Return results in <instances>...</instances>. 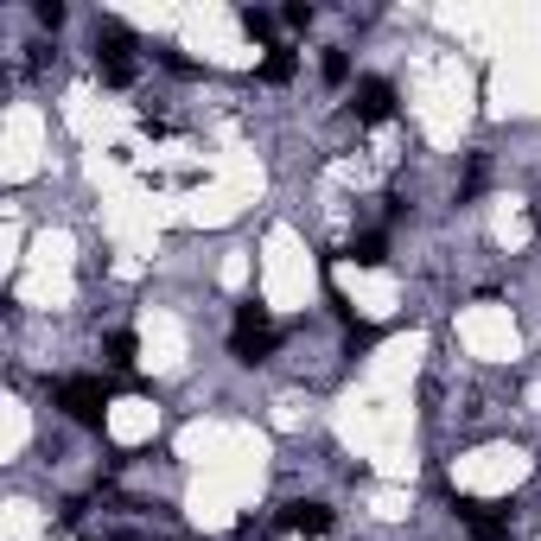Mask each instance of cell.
<instances>
[{"label":"cell","mask_w":541,"mask_h":541,"mask_svg":"<svg viewBox=\"0 0 541 541\" xmlns=\"http://www.w3.org/2000/svg\"><path fill=\"white\" fill-rule=\"evenodd\" d=\"M274 344H281V331H274L268 306H261V300H242V306H236V325H230V357L255 370V363L274 357Z\"/></svg>","instance_id":"6da1fadb"},{"label":"cell","mask_w":541,"mask_h":541,"mask_svg":"<svg viewBox=\"0 0 541 541\" xmlns=\"http://www.w3.org/2000/svg\"><path fill=\"white\" fill-rule=\"evenodd\" d=\"M96 71L109 90H128L134 83V32L121 26V20H102L96 26Z\"/></svg>","instance_id":"7a4b0ae2"},{"label":"cell","mask_w":541,"mask_h":541,"mask_svg":"<svg viewBox=\"0 0 541 541\" xmlns=\"http://www.w3.org/2000/svg\"><path fill=\"white\" fill-rule=\"evenodd\" d=\"M51 401H58L77 427H102V421H109V389H102L96 376H64L58 389H51Z\"/></svg>","instance_id":"3957f363"},{"label":"cell","mask_w":541,"mask_h":541,"mask_svg":"<svg viewBox=\"0 0 541 541\" xmlns=\"http://www.w3.org/2000/svg\"><path fill=\"white\" fill-rule=\"evenodd\" d=\"M452 516L471 529V541H510V510H503V503H484V497L452 491Z\"/></svg>","instance_id":"277c9868"},{"label":"cell","mask_w":541,"mask_h":541,"mask_svg":"<svg viewBox=\"0 0 541 541\" xmlns=\"http://www.w3.org/2000/svg\"><path fill=\"white\" fill-rule=\"evenodd\" d=\"M351 115L357 121H389L395 115V83L389 77H363L351 90Z\"/></svg>","instance_id":"5b68a950"},{"label":"cell","mask_w":541,"mask_h":541,"mask_svg":"<svg viewBox=\"0 0 541 541\" xmlns=\"http://www.w3.org/2000/svg\"><path fill=\"white\" fill-rule=\"evenodd\" d=\"M331 516L325 503H287V516H281V529H300V535H331Z\"/></svg>","instance_id":"8992f818"},{"label":"cell","mask_w":541,"mask_h":541,"mask_svg":"<svg viewBox=\"0 0 541 541\" xmlns=\"http://www.w3.org/2000/svg\"><path fill=\"white\" fill-rule=\"evenodd\" d=\"M134 357H141V338H134V331H109V338H102V363H109V370H134Z\"/></svg>","instance_id":"52a82bcc"},{"label":"cell","mask_w":541,"mask_h":541,"mask_svg":"<svg viewBox=\"0 0 541 541\" xmlns=\"http://www.w3.org/2000/svg\"><path fill=\"white\" fill-rule=\"evenodd\" d=\"M351 261H357V268H382V261H389V236H382V230H363V236L351 242Z\"/></svg>","instance_id":"ba28073f"},{"label":"cell","mask_w":541,"mask_h":541,"mask_svg":"<svg viewBox=\"0 0 541 541\" xmlns=\"http://www.w3.org/2000/svg\"><path fill=\"white\" fill-rule=\"evenodd\" d=\"M293 71H300V58H293L287 45H274L268 58H261V83H293Z\"/></svg>","instance_id":"9c48e42d"},{"label":"cell","mask_w":541,"mask_h":541,"mask_svg":"<svg viewBox=\"0 0 541 541\" xmlns=\"http://www.w3.org/2000/svg\"><path fill=\"white\" fill-rule=\"evenodd\" d=\"M319 77L331 83V90H344V83H351V58H344V45H331L325 58H319Z\"/></svg>","instance_id":"30bf717a"},{"label":"cell","mask_w":541,"mask_h":541,"mask_svg":"<svg viewBox=\"0 0 541 541\" xmlns=\"http://www.w3.org/2000/svg\"><path fill=\"white\" fill-rule=\"evenodd\" d=\"M376 344H382V331L376 325H344V351H351V357H363V351H376Z\"/></svg>","instance_id":"8fae6325"},{"label":"cell","mask_w":541,"mask_h":541,"mask_svg":"<svg viewBox=\"0 0 541 541\" xmlns=\"http://www.w3.org/2000/svg\"><path fill=\"white\" fill-rule=\"evenodd\" d=\"M236 20H242V32H249V39H268V32H274V13H268V7H242Z\"/></svg>","instance_id":"7c38bea8"},{"label":"cell","mask_w":541,"mask_h":541,"mask_svg":"<svg viewBox=\"0 0 541 541\" xmlns=\"http://www.w3.org/2000/svg\"><path fill=\"white\" fill-rule=\"evenodd\" d=\"M32 20H39L45 32H58L64 20H71V7H64V0H39V7H32Z\"/></svg>","instance_id":"4fadbf2b"},{"label":"cell","mask_w":541,"mask_h":541,"mask_svg":"<svg viewBox=\"0 0 541 541\" xmlns=\"http://www.w3.org/2000/svg\"><path fill=\"white\" fill-rule=\"evenodd\" d=\"M281 20H287L293 32H306L312 20H319V7H306V0H293V7H281Z\"/></svg>","instance_id":"5bb4252c"},{"label":"cell","mask_w":541,"mask_h":541,"mask_svg":"<svg viewBox=\"0 0 541 541\" xmlns=\"http://www.w3.org/2000/svg\"><path fill=\"white\" fill-rule=\"evenodd\" d=\"M160 64H166V71H172V77H198V64H191V58H185V51H172V45H160Z\"/></svg>","instance_id":"9a60e30c"}]
</instances>
